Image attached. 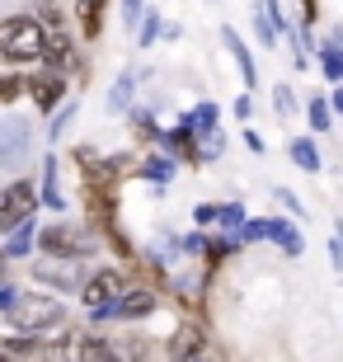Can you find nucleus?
<instances>
[{
  "label": "nucleus",
  "instance_id": "nucleus-19",
  "mask_svg": "<svg viewBox=\"0 0 343 362\" xmlns=\"http://www.w3.org/2000/svg\"><path fill=\"white\" fill-rule=\"evenodd\" d=\"M216 221H221V226H240V230L250 226V221H245V207H240V202H226L221 212H216Z\"/></svg>",
  "mask_w": 343,
  "mask_h": 362
},
{
  "label": "nucleus",
  "instance_id": "nucleus-24",
  "mask_svg": "<svg viewBox=\"0 0 343 362\" xmlns=\"http://www.w3.org/2000/svg\"><path fill=\"white\" fill-rule=\"evenodd\" d=\"M334 108H339V113H343V90H334Z\"/></svg>",
  "mask_w": 343,
  "mask_h": 362
},
{
  "label": "nucleus",
  "instance_id": "nucleus-18",
  "mask_svg": "<svg viewBox=\"0 0 343 362\" xmlns=\"http://www.w3.org/2000/svg\"><path fill=\"white\" fill-rule=\"evenodd\" d=\"M273 235L282 240V250H287V255H301V235H296L287 221H273Z\"/></svg>",
  "mask_w": 343,
  "mask_h": 362
},
{
  "label": "nucleus",
  "instance_id": "nucleus-13",
  "mask_svg": "<svg viewBox=\"0 0 343 362\" xmlns=\"http://www.w3.org/2000/svg\"><path fill=\"white\" fill-rule=\"evenodd\" d=\"M38 278H47V282H57V287H71V292H76V273H71L66 264H57V259L38 264Z\"/></svg>",
  "mask_w": 343,
  "mask_h": 362
},
{
  "label": "nucleus",
  "instance_id": "nucleus-14",
  "mask_svg": "<svg viewBox=\"0 0 343 362\" xmlns=\"http://www.w3.org/2000/svg\"><path fill=\"white\" fill-rule=\"evenodd\" d=\"M320 66H325L330 81H343V52H339V42H325V47H320Z\"/></svg>",
  "mask_w": 343,
  "mask_h": 362
},
{
  "label": "nucleus",
  "instance_id": "nucleus-3",
  "mask_svg": "<svg viewBox=\"0 0 343 362\" xmlns=\"http://www.w3.org/2000/svg\"><path fill=\"white\" fill-rule=\"evenodd\" d=\"M52 358L57 362H113V349L94 334H71L52 349Z\"/></svg>",
  "mask_w": 343,
  "mask_h": 362
},
{
  "label": "nucleus",
  "instance_id": "nucleus-10",
  "mask_svg": "<svg viewBox=\"0 0 343 362\" xmlns=\"http://www.w3.org/2000/svg\"><path fill=\"white\" fill-rule=\"evenodd\" d=\"M33 240H38V230H33V221H24L19 230H10V240H5V255H10V259L28 255V250H33Z\"/></svg>",
  "mask_w": 343,
  "mask_h": 362
},
{
  "label": "nucleus",
  "instance_id": "nucleus-11",
  "mask_svg": "<svg viewBox=\"0 0 343 362\" xmlns=\"http://www.w3.org/2000/svg\"><path fill=\"white\" fill-rule=\"evenodd\" d=\"M291 160L301 165L306 175H315V170H320V151H315V141H306V136H296V141H291Z\"/></svg>",
  "mask_w": 343,
  "mask_h": 362
},
{
  "label": "nucleus",
  "instance_id": "nucleus-7",
  "mask_svg": "<svg viewBox=\"0 0 343 362\" xmlns=\"http://www.w3.org/2000/svg\"><path fill=\"white\" fill-rule=\"evenodd\" d=\"M174 362H216V353L202 344L198 329H179V339H174Z\"/></svg>",
  "mask_w": 343,
  "mask_h": 362
},
{
  "label": "nucleus",
  "instance_id": "nucleus-21",
  "mask_svg": "<svg viewBox=\"0 0 343 362\" xmlns=\"http://www.w3.org/2000/svg\"><path fill=\"white\" fill-rule=\"evenodd\" d=\"M310 127H320V132L330 127V104H325V99H315V104H310Z\"/></svg>",
  "mask_w": 343,
  "mask_h": 362
},
{
  "label": "nucleus",
  "instance_id": "nucleus-15",
  "mask_svg": "<svg viewBox=\"0 0 343 362\" xmlns=\"http://www.w3.org/2000/svg\"><path fill=\"white\" fill-rule=\"evenodd\" d=\"M42 202H47V207H66V202H62V193H57V165L52 160L42 165Z\"/></svg>",
  "mask_w": 343,
  "mask_h": 362
},
{
  "label": "nucleus",
  "instance_id": "nucleus-23",
  "mask_svg": "<svg viewBox=\"0 0 343 362\" xmlns=\"http://www.w3.org/2000/svg\"><path fill=\"white\" fill-rule=\"evenodd\" d=\"M146 175H156V179H165V175H170V165H165V160H151V165H146Z\"/></svg>",
  "mask_w": 343,
  "mask_h": 362
},
{
  "label": "nucleus",
  "instance_id": "nucleus-16",
  "mask_svg": "<svg viewBox=\"0 0 343 362\" xmlns=\"http://www.w3.org/2000/svg\"><path fill=\"white\" fill-rule=\"evenodd\" d=\"M132 85H136V71H127V76L113 85V94H108V108H127L132 104Z\"/></svg>",
  "mask_w": 343,
  "mask_h": 362
},
{
  "label": "nucleus",
  "instance_id": "nucleus-4",
  "mask_svg": "<svg viewBox=\"0 0 343 362\" xmlns=\"http://www.w3.org/2000/svg\"><path fill=\"white\" fill-rule=\"evenodd\" d=\"M118 296H122V292H118V273H94V278L85 282V287H80V301L90 306L94 320H99V315H104V310L113 306Z\"/></svg>",
  "mask_w": 343,
  "mask_h": 362
},
{
  "label": "nucleus",
  "instance_id": "nucleus-20",
  "mask_svg": "<svg viewBox=\"0 0 343 362\" xmlns=\"http://www.w3.org/2000/svg\"><path fill=\"white\" fill-rule=\"evenodd\" d=\"M57 90H62L57 81H47V85H33V99H38V108H52V104H57Z\"/></svg>",
  "mask_w": 343,
  "mask_h": 362
},
{
  "label": "nucleus",
  "instance_id": "nucleus-17",
  "mask_svg": "<svg viewBox=\"0 0 343 362\" xmlns=\"http://www.w3.org/2000/svg\"><path fill=\"white\" fill-rule=\"evenodd\" d=\"M211 122H216V108L202 104L198 113H193V118H184V127H188V132H211Z\"/></svg>",
  "mask_w": 343,
  "mask_h": 362
},
{
  "label": "nucleus",
  "instance_id": "nucleus-2",
  "mask_svg": "<svg viewBox=\"0 0 343 362\" xmlns=\"http://www.w3.org/2000/svg\"><path fill=\"white\" fill-rule=\"evenodd\" d=\"M57 320H62V306H57L52 296H38V292L19 296V306L10 310V325H14V329H24V334H38V329H52Z\"/></svg>",
  "mask_w": 343,
  "mask_h": 362
},
{
  "label": "nucleus",
  "instance_id": "nucleus-6",
  "mask_svg": "<svg viewBox=\"0 0 343 362\" xmlns=\"http://www.w3.org/2000/svg\"><path fill=\"white\" fill-rule=\"evenodd\" d=\"M151 310H156V296L151 292H122L99 320H136V315H151Z\"/></svg>",
  "mask_w": 343,
  "mask_h": 362
},
{
  "label": "nucleus",
  "instance_id": "nucleus-8",
  "mask_svg": "<svg viewBox=\"0 0 343 362\" xmlns=\"http://www.w3.org/2000/svg\"><path fill=\"white\" fill-rule=\"evenodd\" d=\"M0 132H5V141H0V160L14 165L19 156H24V146H28V127H24L19 118H10L5 127H0Z\"/></svg>",
  "mask_w": 343,
  "mask_h": 362
},
{
  "label": "nucleus",
  "instance_id": "nucleus-12",
  "mask_svg": "<svg viewBox=\"0 0 343 362\" xmlns=\"http://www.w3.org/2000/svg\"><path fill=\"white\" fill-rule=\"evenodd\" d=\"M221 38H226V47L236 52V62H240V76H245V85H254V62H250V52H245V42H240V33H236V28H226Z\"/></svg>",
  "mask_w": 343,
  "mask_h": 362
},
{
  "label": "nucleus",
  "instance_id": "nucleus-22",
  "mask_svg": "<svg viewBox=\"0 0 343 362\" xmlns=\"http://www.w3.org/2000/svg\"><path fill=\"white\" fill-rule=\"evenodd\" d=\"M156 33H160V19H156V10H151V19L141 24V47H151V42H156Z\"/></svg>",
  "mask_w": 343,
  "mask_h": 362
},
{
  "label": "nucleus",
  "instance_id": "nucleus-5",
  "mask_svg": "<svg viewBox=\"0 0 343 362\" xmlns=\"http://www.w3.org/2000/svg\"><path fill=\"white\" fill-rule=\"evenodd\" d=\"M28 207H33V188L28 184H10L5 193H0V226L5 230H19L24 226Z\"/></svg>",
  "mask_w": 343,
  "mask_h": 362
},
{
  "label": "nucleus",
  "instance_id": "nucleus-9",
  "mask_svg": "<svg viewBox=\"0 0 343 362\" xmlns=\"http://www.w3.org/2000/svg\"><path fill=\"white\" fill-rule=\"evenodd\" d=\"M38 240L47 245L52 255H62V259H66V255H90V245L80 240V235H71V230H42Z\"/></svg>",
  "mask_w": 343,
  "mask_h": 362
},
{
  "label": "nucleus",
  "instance_id": "nucleus-1",
  "mask_svg": "<svg viewBox=\"0 0 343 362\" xmlns=\"http://www.w3.org/2000/svg\"><path fill=\"white\" fill-rule=\"evenodd\" d=\"M0 52L10 62H42L52 57V38L38 28V19H10L0 28Z\"/></svg>",
  "mask_w": 343,
  "mask_h": 362
}]
</instances>
